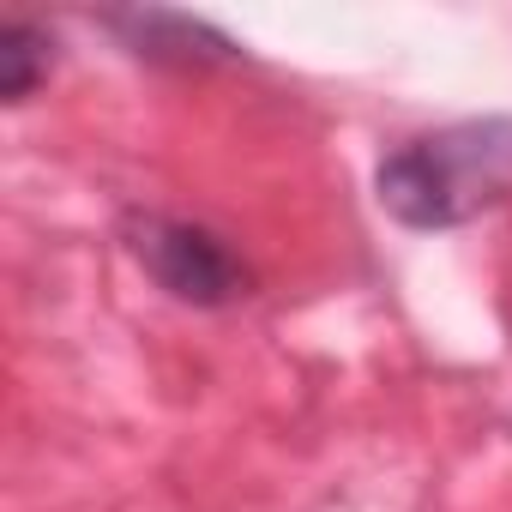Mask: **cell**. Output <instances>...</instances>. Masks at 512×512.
Returning a JSON list of instances; mask_svg holds the SVG:
<instances>
[{
  "label": "cell",
  "mask_w": 512,
  "mask_h": 512,
  "mask_svg": "<svg viewBox=\"0 0 512 512\" xmlns=\"http://www.w3.org/2000/svg\"><path fill=\"white\" fill-rule=\"evenodd\" d=\"M506 187H512V121L410 139L380 163V199L416 229L464 223Z\"/></svg>",
  "instance_id": "obj_1"
},
{
  "label": "cell",
  "mask_w": 512,
  "mask_h": 512,
  "mask_svg": "<svg viewBox=\"0 0 512 512\" xmlns=\"http://www.w3.org/2000/svg\"><path fill=\"white\" fill-rule=\"evenodd\" d=\"M43 49H49V37L37 31V25H7L0 31V61H7V97L13 103H25L31 97V85H37V67H43Z\"/></svg>",
  "instance_id": "obj_3"
},
{
  "label": "cell",
  "mask_w": 512,
  "mask_h": 512,
  "mask_svg": "<svg viewBox=\"0 0 512 512\" xmlns=\"http://www.w3.org/2000/svg\"><path fill=\"white\" fill-rule=\"evenodd\" d=\"M139 260L151 266V278L181 296V302H199V308H217V302H235L241 296V266L235 253L199 229V223H169V217H151L145 235H139Z\"/></svg>",
  "instance_id": "obj_2"
}]
</instances>
